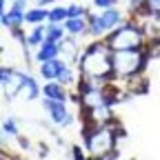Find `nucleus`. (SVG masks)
Masks as SVG:
<instances>
[{
    "mask_svg": "<svg viewBox=\"0 0 160 160\" xmlns=\"http://www.w3.org/2000/svg\"><path fill=\"white\" fill-rule=\"evenodd\" d=\"M80 67H82V71L91 78H102L111 71L113 67V58L109 56V51L105 47L100 45H93L87 49V53L82 56V60H80Z\"/></svg>",
    "mask_w": 160,
    "mask_h": 160,
    "instance_id": "obj_1",
    "label": "nucleus"
},
{
    "mask_svg": "<svg viewBox=\"0 0 160 160\" xmlns=\"http://www.w3.org/2000/svg\"><path fill=\"white\" fill-rule=\"evenodd\" d=\"M145 58L138 49H127V51H116L113 56V69L120 76H133L140 67H142Z\"/></svg>",
    "mask_w": 160,
    "mask_h": 160,
    "instance_id": "obj_2",
    "label": "nucleus"
},
{
    "mask_svg": "<svg viewBox=\"0 0 160 160\" xmlns=\"http://www.w3.org/2000/svg\"><path fill=\"white\" fill-rule=\"evenodd\" d=\"M109 45L116 51H127V49H138L140 47V31L133 25L120 27L113 31V36L109 38Z\"/></svg>",
    "mask_w": 160,
    "mask_h": 160,
    "instance_id": "obj_3",
    "label": "nucleus"
},
{
    "mask_svg": "<svg viewBox=\"0 0 160 160\" xmlns=\"http://www.w3.org/2000/svg\"><path fill=\"white\" fill-rule=\"evenodd\" d=\"M87 145L96 156H102L113 147V133L107 129H96L93 133H87Z\"/></svg>",
    "mask_w": 160,
    "mask_h": 160,
    "instance_id": "obj_4",
    "label": "nucleus"
},
{
    "mask_svg": "<svg viewBox=\"0 0 160 160\" xmlns=\"http://www.w3.org/2000/svg\"><path fill=\"white\" fill-rule=\"evenodd\" d=\"M45 107L49 109L53 122H58V125H69V122H71V118H69V113L65 111L62 102H58V100H45Z\"/></svg>",
    "mask_w": 160,
    "mask_h": 160,
    "instance_id": "obj_5",
    "label": "nucleus"
},
{
    "mask_svg": "<svg viewBox=\"0 0 160 160\" xmlns=\"http://www.w3.org/2000/svg\"><path fill=\"white\" fill-rule=\"evenodd\" d=\"M145 36L151 42H160V16H153L145 22Z\"/></svg>",
    "mask_w": 160,
    "mask_h": 160,
    "instance_id": "obj_6",
    "label": "nucleus"
},
{
    "mask_svg": "<svg viewBox=\"0 0 160 160\" xmlns=\"http://www.w3.org/2000/svg\"><path fill=\"white\" fill-rule=\"evenodd\" d=\"M62 69H65L62 62H58V60H47V62H42V67H40V73H42L47 80H51V78H58Z\"/></svg>",
    "mask_w": 160,
    "mask_h": 160,
    "instance_id": "obj_7",
    "label": "nucleus"
},
{
    "mask_svg": "<svg viewBox=\"0 0 160 160\" xmlns=\"http://www.w3.org/2000/svg\"><path fill=\"white\" fill-rule=\"evenodd\" d=\"M25 80H27L25 76H20V73H13V76H11V80H9L7 85H5V93H7V98L16 96L20 87H25Z\"/></svg>",
    "mask_w": 160,
    "mask_h": 160,
    "instance_id": "obj_8",
    "label": "nucleus"
},
{
    "mask_svg": "<svg viewBox=\"0 0 160 160\" xmlns=\"http://www.w3.org/2000/svg\"><path fill=\"white\" fill-rule=\"evenodd\" d=\"M56 53H58V45H53V42H47L40 47V51H38V60L40 62H47V60H56Z\"/></svg>",
    "mask_w": 160,
    "mask_h": 160,
    "instance_id": "obj_9",
    "label": "nucleus"
},
{
    "mask_svg": "<svg viewBox=\"0 0 160 160\" xmlns=\"http://www.w3.org/2000/svg\"><path fill=\"white\" fill-rule=\"evenodd\" d=\"M22 20H25V13L20 11V9H11L9 16L2 13V25H5V27H13V29H16L20 22H22Z\"/></svg>",
    "mask_w": 160,
    "mask_h": 160,
    "instance_id": "obj_10",
    "label": "nucleus"
},
{
    "mask_svg": "<svg viewBox=\"0 0 160 160\" xmlns=\"http://www.w3.org/2000/svg\"><path fill=\"white\" fill-rule=\"evenodd\" d=\"M100 18H102L105 29H113V27H116V22L120 20V13H118L116 9H107V11H105L102 16H100Z\"/></svg>",
    "mask_w": 160,
    "mask_h": 160,
    "instance_id": "obj_11",
    "label": "nucleus"
},
{
    "mask_svg": "<svg viewBox=\"0 0 160 160\" xmlns=\"http://www.w3.org/2000/svg\"><path fill=\"white\" fill-rule=\"evenodd\" d=\"M45 96L49 100H58V102H62V100H65V93H62V89H60L58 85H47L45 87Z\"/></svg>",
    "mask_w": 160,
    "mask_h": 160,
    "instance_id": "obj_12",
    "label": "nucleus"
},
{
    "mask_svg": "<svg viewBox=\"0 0 160 160\" xmlns=\"http://www.w3.org/2000/svg\"><path fill=\"white\" fill-rule=\"evenodd\" d=\"M45 18H49V13H47L45 9H36V11L25 13V20H27V22H40V20H45Z\"/></svg>",
    "mask_w": 160,
    "mask_h": 160,
    "instance_id": "obj_13",
    "label": "nucleus"
},
{
    "mask_svg": "<svg viewBox=\"0 0 160 160\" xmlns=\"http://www.w3.org/2000/svg\"><path fill=\"white\" fill-rule=\"evenodd\" d=\"M67 29L71 31V33H82L85 31V22L80 18H69L67 20Z\"/></svg>",
    "mask_w": 160,
    "mask_h": 160,
    "instance_id": "obj_14",
    "label": "nucleus"
},
{
    "mask_svg": "<svg viewBox=\"0 0 160 160\" xmlns=\"http://www.w3.org/2000/svg\"><path fill=\"white\" fill-rule=\"evenodd\" d=\"M22 89H25V93H27V98H29V100L38 96V85H36V80H31V78H27V80H25V87H22Z\"/></svg>",
    "mask_w": 160,
    "mask_h": 160,
    "instance_id": "obj_15",
    "label": "nucleus"
},
{
    "mask_svg": "<svg viewBox=\"0 0 160 160\" xmlns=\"http://www.w3.org/2000/svg\"><path fill=\"white\" fill-rule=\"evenodd\" d=\"M58 38H62V29H60L58 25H51L47 29V40H49V42H56Z\"/></svg>",
    "mask_w": 160,
    "mask_h": 160,
    "instance_id": "obj_16",
    "label": "nucleus"
},
{
    "mask_svg": "<svg viewBox=\"0 0 160 160\" xmlns=\"http://www.w3.org/2000/svg\"><path fill=\"white\" fill-rule=\"evenodd\" d=\"M67 16H69V9H53V11H49V20H51V22L65 20Z\"/></svg>",
    "mask_w": 160,
    "mask_h": 160,
    "instance_id": "obj_17",
    "label": "nucleus"
},
{
    "mask_svg": "<svg viewBox=\"0 0 160 160\" xmlns=\"http://www.w3.org/2000/svg\"><path fill=\"white\" fill-rule=\"evenodd\" d=\"M42 33H45V29H42V27H38V29L27 38V42H29V45H38L40 40H42Z\"/></svg>",
    "mask_w": 160,
    "mask_h": 160,
    "instance_id": "obj_18",
    "label": "nucleus"
},
{
    "mask_svg": "<svg viewBox=\"0 0 160 160\" xmlns=\"http://www.w3.org/2000/svg\"><path fill=\"white\" fill-rule=\"evenodd\" d=\"M91 31L93 33H100V31H105V25H102V18H91Z\"/></svg>",
    "mask_w": 160,
    "mask_h": 160,
    "instance_id": "obj_19",
    "label": "nucleus"
},
{
    "mask_svg": "<svg viewBox=\"0 0 160 160\" xmlns=\"http://www.w3.org/2000/svg\"><path fill=\"white\" fill-rule=\"evenodd\" d=\"M58 78H60V82H71V71L65 67L62 71H60V76H58Z\"/></svg>",
    "mask_w": 160,
    "mask_h": 160,
    "instance_id": "obj_20",
    "label": "nucleus"
},
{
    "mask_svg": "<svg viewBox=\"0 0 160 160\" xmlns=\"http://www.w3.org/2000/svg\"><path fill=\"white\" fill-rule=\"evenodd\" d=\"M5 131L9 133V136H16L18 131H16V122H13V120H7V122H5Z\"/></svg>",
    "mask_w": 160,
    "mask_h": 160,
    "instance_id": "obj_21",
    "label": "nucleus"
},
{
    "mask_svg": "<svg viewBox=\"0 0 160 160\" xmlns=\"http://www.w3.org/2000/svg\"><path fill=\"white\" fill-rule=\"evenodd\" d=\"M85 9L82 7H69V18H78V16H82Z\"/></svg>",
    "mask_w": 160,
    "mask_h": 160,
    "instance_id": "obj_22",
    "label": "nucleus"
},
{
    "mask_svg": "<svg viewBox=\"0 0 160 160\" xmlns=\"http://www.w3.org/2000/svg\"><path fill=\"white\" fill-rule=\"evenodd\" d=\"M93 2H96L98 7H102V9H109V7L116 2V0H93Z\"/></svg>",
    "mask_w": 160,
    "mask_h": 160,
    "instance_id": "obj_23",
    "label": "nucleus"
},
{
    "mask_svg": "<svg viewBox=\"0 0 160 160\" xmlns=\"http://www.w3.org/2000/svg\"><path fill=\"white\" fill-rule=\"evenodd\" d=\"M11 76H13V73H11L9 69H2V80H0V82H2V85H7V82H9V78H11Z\"/></svg>",
    "mask_w": 160,
    "mask_h": 160,
    "instance_id": "obj_24",
    "label": "nucleus"
},
{
    "mask_svg": "<svg viewBox=\"0 0 160 160\" xmlns=\"http://www.w3.org/2000/svg\"><path fill=\"white\" fill-rule=\"evenodd\" d=\"M153 11H160V0H149V2H147Z\"/></svg>",
    "mask_w": 160,
    "mask_h": 160,
    "instance_id": "obj_25",
    "label": "nucleus"
},
{
    "mask_svg": "<svg viewBox=\"0 0 160 160\" xmlns=\"http://www.w3.org/2000/svg\"><path fill=\"white\" fill-rule=\"evenodd\" d=\"M73 151H76V153H73V160H85L82 153H80V149H73Z\"/></svg>",
    "mask_w": 160,
    "mask_h": 160,
    "instance_id": "obj_26",
    "label": "nucleus"
},
{
    "mask_svg": "<svg viewBox=\"0 0 160 160\" xmlns=\"http://www.w3.org/2000/svg\"><path fill=\"white\" fill-rule=\"evenodd\" d=\"M40 2H51V0H40Z\"/></svg>",
    "mask_w": 160,
    "mask_h": 160,
    "instance_id": "obj_27",
    "label": "nucleus"
}]
</instances>
